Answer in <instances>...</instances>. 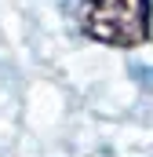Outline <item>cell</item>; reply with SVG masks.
Wrapping results in <instances>:
<instances>
[{
    "label": "cell",
    "mask_w": 153,
    "mask_h": 157,
    "mask_svg": "<svg viewBox=\"0 0 153 157\" xmlns=\"http://www.w3.org/2000/svg\"><path fill=\"white\" fill-rule=\"evenodd\" d=\"M80 33L110 48H139L150 40V0H80Z\"/></svg>",
    "instance_id": "1"
}]
</instances>
